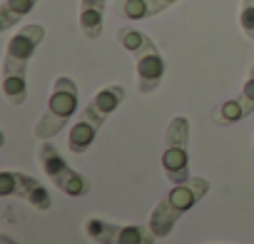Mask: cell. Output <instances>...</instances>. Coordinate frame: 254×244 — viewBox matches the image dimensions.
<instances>
[{
	"label": "cell",
	"mask_w": 254,
	"mask_h": 244,
	"mask_svg": "<svg viewBox=\"0 0 254 244\" xmlns=\"http://www.w3.org/2000/svg\"><path fill=\"white\" fill-rule=\"evenodd\" d=\"M38 162H40L43 172L48 175V180L63 194H67V197H85V194H90V189H92L90 180L85 175H80L77 170H72L50 140H43V145L38 147Z\"/></svg>",
	"instance_id": "obj_7"
},
{
	"label": "cell",
	"mask_w": 254,
	"mask_h": 244,
	"mask_svg": "<svg viewBox=\"0 0 254 244\" xmlns=\"http://www.w3.org/2000/svg\"><path fill=\"white\" fill-rule=\"evenodd\" d=\"M187 147H190V120L185 115H175L162 140V170L172 184L187 182L192 177Z\"/></svg>",
	"instance_id": "obj_6"
},
{
	"label": "cell",
	"mask_w": 254,
	"mask_h": 244,
	"mask_svg": "<svg viewBox=\"0 0 254 244\" xmlns=\"http://www.w3.org/2000/svg\"><path fill=\"white\" fill-rule=\"evenodd\" d=\"M77 97H80L77 95V82L72 77H67V75L55 77L53 92H50L48 105H45V112L35 122L33 135L38 140H53L70 122V117L77 112Z\"/></svg>",
	"instance_id": "obj_5"
},
{
	"label": "cell",
	"mask_w": 254,
	"mask_h": 244,
	"mask_svg": "<svg viewBox=\"0 0 254 244\" xmlns=\"http://www.w3.org/2000/svg\"><path fill=\"white\" fill-rule=\"evenodd\" d=\"M40 0H3L0 5V33H8L13 25H18L25 15L35 10Z\"/></svg>",
	"instance_id": "obj_13"
},
{
	"label": "cell",
	"mask_w": 254,
	"mask_h": 244,
	"mask_svg": "<svg viewBox=\"0 0 254 244\" xmlns=\"http://www.w3.org/2000/svg\"><path fill=\"white\" fill-rule=\"evenodd\" d=\"M252 150H254V145H252Z\"/></svg>",
	"instance_id": "obj_16"
},
{
	"label": "cell",
	"mask_w": 254,
	"mask_h": 244,
	"mask_svg": "<svg viewBox=\"0 0 254 244\" xmlns=\"http://www.w3.org/2000/svg\"><path fill=\"white\" fill-rule=\"evenodd\" d=\"M117 43L130 53L132 60H135L140 95L155 92L162 85V80H165V58H162L160 48L155 45V40L147 33H142L140 28L122 25L117 30Z\"/></svg>",
	"instance_id": "obj_3"
},
{
	"label": "cell",
	"mask_w": 254,
	"mask_h": 244,
	"mask_svg": "<svg viewBox=\"0 0 254 244\" xmlns=\"http://www.w3.org/2000/svg\"><path fill=\"white\" fill-rule=\"evenodd\" d=\"M249 115H254V65L249 67L239 95L227 100L222 107L214 110V122L227 127V125H234V122H239V120H247Z\"/></svg>",
	"instance_id": "obj_10"
},
{
	"label": "cell",
	"mask_w": 254,
	"mask_h": 244,
	"mask_svg": "<svg viewBox=\"0 0 254 244\" xmlns=\"http://www.w3.org/2000/svg\"><path fill=\"white\" fill-rule=\"evenodd\" d=\"M107 0H80V30L87 40H97L102 35Z\"/></svg>",
	"instance_id": "obj_12"
},
{
	"label": "cell",
	"mask_w": 254,
	"mask_h": 244,
	"mask_svg": "<svg viewBox=\"0 0 254 244\" xmlns=\"http://www.w3.org/2000/svg\"><path fill=\"white\" fill-rule=\"evenodd\" d=\"M125 95L127 92H125L122 85H107V87H102V90H97L92 95V100L85 105V110L80 112L77 122L72 125V130L67 135V150L72 155H85L92 147L100 127L107 122V117L122 105Z\"/></svg>",
	"instance_id": "obj_2"
},
{
	"label": "cell",
	"mask_w": 254,
	"mask_h": 244,
	"mask_svg": "<svg viewBox=\"0 0 254 244\" xmlns=\"http://www.w3.org/2000/svg\"><path fill=\"white\" fill-rule=\"evenodd\" d=\"M0 244H20V242H15L10 234H0Z\"/></svg>",
	"instance_id": "obj_15"
},
{
	"label": "cell",
	"mask_w": 254,
	"mask_h": 244,
	"mask_svg": "<svg viewBox=\"0 0 254 244\" xmlns=\"http://www.w3.org/2000/svg\"><path fill=\"white\" fill-rule=\"evenodd\" d=\"M175 3L177 0H117L115 8L127 20H147V18H155V15L165 13Z\"/></svg>",
	"instance_id": "obj_11"
},
{
	"label": "cell",
	"mask_w": 254,
	"mask_h": 244,
	"mask_svg": "<svg viewBox=\"0 0 254 244\" xmlns=\"http://www.w3.org/2000/svg\"><path fill=\"white\" fill-rule=\"evenodd\" d=\"M239 28L254 43V0H242V5H239Z\"/></svg>",
	"instance_id": "obj_14"
},
{
	"label": "cell",
	"mask_w": 254,
	"mask_h": 244,
	"mask_svg": "<svg viewBox=\"0 0 254 244\" xmlns=\"http://www.w3.org/2000/svg\"><path fill=\"white\" fill-rule=\"evenodd\" d=\"M209 192V180L204 177H190L187 182L172 184V189L155 204L150 214V227L157 234V239H165L172 234L175 224Z\"/></svg>",
	"instance_id": "obj_4"
},
{
	"label": "cell",
	"mask_w": 254,
	"mask_h": 244,
	"mask_svg": "<svg viewBox=\"0 0 254 244\" xmlns=\"http://www.w3.org/2000/svg\"><path fill=\"white\" fill-rule=\"evenodd\" d=\"M0 197H20L23 202L33 204L40 212L53 209V197L48 187L38 177L25 172H13V170L0 172Z\"/></svg>",
	"instance_id": "obj_9"
},
{
	"label": "cell",
	"mask_w": 254,
	"mask_h": 244,
	"mask_svg": "<svg viewBox=\"0 0 254 244\" xmlns=\"http://www.w3.org/2000/svg\"><path fill=\"white\" fill-rule=\"evenodd\" d=\"M45 40V28L38 23L23 25L5 45L3 58V95L10 105H25L28 100V62Z\"/></svg>",
	"instance_id": "obj_1"
},
{
	"label": "cell",
	"mask_w": 254,
	"mask_h": 244,
	"mask_svg": "<svg viewBox=\"0 0 254 244\" xmlns=\"http://www.w3.org/2000/svg\"><path fill=\"white\" fill-rule=\"evenodd\" d=\"M82 229L95 244H155L157 239L150 222L147 224H112L100 217H87Z\"/></svg>",
	"instance_id": "obj_8"
}]
</instances>
